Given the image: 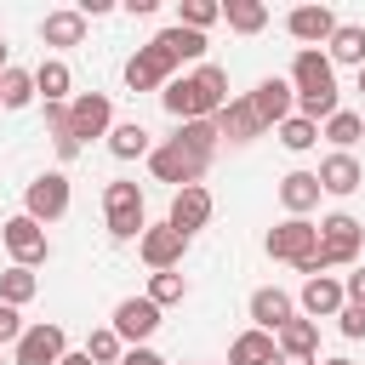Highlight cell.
Segmentation results:
<instances>
[{"instance_id":"obj_1","label":"cell","mask_w":365,"mask_h":365,"mask_svg":"<svg viewBox=\"0 0 365 365\" xmlns=\"http://www.w3.org/2000/svg\"><path fill=\"white\" fill-rule=\"evenodd\" d=\"M160 103H165V114L171 120H217L222 114V103H228V74L217 68V63H200L194 74H182V80H171L165 91H160Z\"/></svg>"},{"instance_id":"obj_2","label":"cell","mask_w":365,"mask_h":365,"mask_svg":"<svg viewBox=\"0 0 365 365\" xmlns=\"http://www.w3.org/2000/svg\"><path fill=\"white\" fill-rule=\"evenodd\" d=\"M291 86H297V114L302 120H331L336 108H342V91H336V68H331V57L325 51H314V46H302L297 57H291Z\"/></svg>"},{"instance_id":"obj_3","label":"cell","mask_w":365,"mask_h":365,"mask_svg":"<svg viewBox=\"0 0 365 365\" xmlns=\"http://www.w3.org/2000/svg\"><path fill=\"white\" fill-rule=\"evenodd\" d=\"M103 217H108V234H114V240H143V234H148L143 188H137V182H108V188H103Z\"/></svg>"},{"instance_id":"obj_4","label":"cell","mask_w":365,"mask_h":365,"mask_svg":"<svg viewBox=\"0 0 365 365\" xmlns=\"http://www.w3.org/2000/svg\"><path fill=\"white\" fill-rule=\"evenodd\" d=\"M359 245H365V222H359V217L331 211V217L319 222V257H325V268L354 262V257H359Z\"/></svg>"},{"instance_id":"obj_5","label":"cell","mask_w":365,"mask_h":365,"mask_svg":"<svg viewBox=\"0 0 365 365\" xmlns=\"http://www.w3.org/2000/svg\"><path fill=\"white\" fill-rule=\"evenodd\" d=\"M205 165H211V160L188 154L177 137H171V143H160V148L148 154V171H154V182H177V188H194V182L205 177Z\"/></svg>"},{"instance_id":"obj_6","label":"cell","mask_w":365,"mask_h":365,"mask_svg":"<svg viewBox=\"0 0 365 365\" xmlns=\"http://www.w3.org/2000/svg\"><path fill=\"white\" fill-rule=\"evenodd\" d=\"M63 211H68V177H63V171H40V177L23 188V217H34V222L46 228V222H57Z\"/></svg>"},{"instance_id":"obj_7","label":"cell","mask_w":365,"mask_h":365,"mask_svg":"<svg viewBox=\"0 0 365 365\" xmlns=\"http://www.w3.org/2000/svg\"><path fill=\"white\" fill-rule=\"evenodd\" d=\"M0 240H6V251H11L17 268H40L51 257V240H46V228L34 217H6L0 222Z\"/></svg>"},{"instance_id":"obj_8","label":"cell","mask_w":365,"mask_h":365,"mask_svg":"<svg viewBox=\"0 0 365 365\" xmlns=\"http://www.w3.org/2000/svg\"><path fill=\"white\" fill-rule=\"evenodd\" d=\"M314 251H319V222L285 217L279 228H268V257H274V262H302V257H314Z\"/></svg>"},{"instance_id":"obj_9","label":"cell","mask_w":365,"mask_h":365,"mask_svg":"<svg viewBox=\"0 0 365 365\" xmlns=\"http://www.w3.org/2000/svg\"><path fill=\"white\" fill-rule=\"evenodd\" d=\"M171 74H177V57H171L160 40L137 46V57L125 63V86H131V91H154V86H171Z\"/></svg>"},{"instance_id":"obj_10","label":"cell","mask_w":365,"mask_h":365,"mask_svg":"<svg viewBox=\"0 0 365 365\" xmlns=\"http://www.w3.org/2000/svg\"><path fill=\"white\" fill-rule=\"evenodd\" d=\"M68 125H74V137H80V143L108 137V131H114V103H108L103 91H80V97L68 103Z\"/></svg>"},{"instance_id":"obj_11","label":"cell","mask_w":365,"mask_h":365,"mask_svg":"<svg viewBox=\"0 0 365 365\" xmlns=\"http://www.w3.org/2000/svg\"><path fill=\"white\" fill-rule=\"evenodd\" d=\"M137 251H143V262H148L154 274H165V268H177V262H182V251H188V234H177L171 222H154V228L137 240Z\"/></svg>"},{"instance_id":"obj_12","label":"cell","mask_w":365,"mask_h":365,"mask_svg":"<svg viewBox=\"0 0 365 365\" xmlns=\"http://www.w3.org/2000/svg\"><path fill=\"white\" fill-rule=\"evenodd\" d=\"M63 354H68L63 325H29L23 342H17V365H57Z\"/></svg>"},{"instance_id":"obj_13","label":"cell","mask_w":365,"mask_h":365,"mask_svg":"<svg viewBox=\"0 0 365 365\" xmlns=\"http://www.w3.org/2000/svg\"><path fill=\"white\" fill-rule=\"evenodd\" d=\"M285 29H291V40H302V46H331V34H336V11L331 6H297L291 17H285Z\"/></svg>"},{"instance_id":"obj_14","label":"cell","mask_w":365,"mask_h":365,"mask_svg":"<svg viewBox=\"0 0 365 365\" xmlns=\"http://www.w3.org/2000/svg\"><path fill=\"white\" fill-rule=\"evenodd\" d=\"M251 108L262 114V125H285V120H291V108H297V86H291V80H279V74H268V80L251 91Z\"/></svg>"},{"instance_id":"obj_15","label":"cell","mask_w":365,"mask_h":365,"mask_svg":"<svg viewBox=\"0 0 365 365\" xmlns=\"http://www.w3.org/2000/svg\"><path fill=\"white\" fill-rule=\"evenodd\" d=\"M251 319H257V331L279 336V331L297 319V302H291L279 285H262V291H251Z\"/></svg>"},{"instance_id":"obj_16","label":"cell","mask_w":365,"mask_h":365,"mask_svg":"<svg viewBox=\"0 0 365 365\" xmlns=\"http://www.w3.org/2000/svg\"><path fill=\"white\" fill-rule=\"evenodd\" d=\"M114 331H120V342H143V336L160 331V308H154L148 297H125V302L114 308Z\"/></svg>"},{"instance_id":"obj_17","label":"cell","mask_w":365,"mask_h":365,"mask_svg":"<svg viewBox=\"0 0 365 365\" xmlns=\"http://www.w3.org/2000/svg\"><path fill=\"white\" fill-rule=\"evenodd\" d=\"M217 131H222L228 143H251V137H262L268 125H262V114L251 108V97H228L222 114H217Z\"/></svg>"},{"instance_id":"obj_18","label":"cell","mask_w":365,"mask_h":365,"mask_svg":"<svg viewBox=\"0 0 365 365\" xmlns=\"http://www.w3.org/2000/svg\"><path fill=\"white\" fill-rule=\"evenodd\" d=\"M177 234H194V228H205L211 222V194L194 182V188H177L171 194V217H165Z\"/></svg>"},{"instance_id":"obj_19","label":"cell","mask_w":365,"mask_h":365,"mask_svg":"<svg viewBox=\"0 0 365 365\" xmlns=\"http://www.w3.org/2000/svg\"><path fill=\"white\" fill-rule=\"evenodd\" d=\"M342 308H348V291H342V279L319 274V279H308V285H302V314H308V319H336Z\"/></svg>"},{"instance_id":"obj_20","label":"cell","mask_w":365,"mask_h":365,"mask_svg":"<svg viewBox=\"0 0 365 365\" xmlns=\"http://www.w3.org/2000/svg\"><path fill=\"white\" fill-rule=\"evenodd\" d=\"M319 171H291V177H279V205L291 211V217H308L314 205H319Z\"/></svg>"},{"instance_id":"obj_21","label":"cell","mask_w":365,"mask_h":365,"mask_svg":"<svg viewBox=\"0 0 365 365\" xmlns=\"http://www.w3.org/2000/svg\"><path fill=\"white\" fill-rule=\"evenodd\" d=\"M274 359H279V342L268 331H257V325L228 342V365H274Z\"/></svg>"},{"instance_id":"obj_22","label":"cell","mask_w":365,"mask_h":365,"mask_svg":"<svg viewBox=\"0 0 365 365\" xmlns=\"http://www.w3.org/2000/svg\"><path fill=\"white\" fill-rule=\"evenodd\" d=\"M359 182H365V171H359L354 154H331V160H319V188H325V194L342 200V194H354Z\"/></svg>"},{"instance_id":"obj_23","label":"cell","mask_w":365,"mask_h":365,"mask_svg":"<svg viewBox=\"0 0 365 365\" xmlns=\"http://www.w3.org/2000/svg\"><path fill=\"white\" fill-rule=\"evenodd\" d=\"M325 57H331V68H336V63L365 68V23H336V34H331Z\"/></svg>"},{"instance_id":"obj_24","label":"cell","mask_w":365,"mask_h":365,"mask_svg":"<svg viewBox=\"0 0 365 365\" xmlns=\"http://www.w3.org/2000/svg\"><path fill=\"white\" fill-rule=\"evenodd\" d=\"M68 86H74V74H68V63H63V57H46V63L34 68V91L46 97V108H63Z\"/></svg>"},{"instance_id":"obj_25","label":"cell","mask_w":365,"mask_h":365,"mask_svg":"<svg viewBox=\"0 0 365 365\" xmlns=\"http://www.w3.org/2000/svg\"><path fill=\"white\" fill-rule=\"evenodd\" d=\"M40 40H46V46H80V40H86V17H80L74 6H68V11H46Z\"/></svg>"},{"instance_id":"obj_26","label":"cell","mask_w":365,"mask_h":365,"mask_svg":"<svg viewBox=\"0 0 365 365\" xmlns=\"http://www.w3.org/2000/svg\"><path fill=\"white\" fill-rule=\"evenodd\" d=\"M154 40H160V46H165V51H171L177 63H200V57H205V34H194V29H182V23L160 29Z\"/></svg>"},{"instance_id":"obj_27","label":"cell","mask_w":365,"mask_h":365,"mask_svg":"<svg viewBox=\"0 0 365 365\" xmlns=\"http://www.w3.org/2000/svg\"><path fill=\"white\" fill-rule=\"evenodd\" d=\"M108 154H114V160H137V154H154V143H148V131H143L137 120H120V125L108 131Z\"/></svg>"},{"instance_id":"obj_28","label":"cell","mask_w":365,"mask_h":365,"mask_svg":"<svg viewBox=\"0 0 365 365\" xmlns=\"http://www.w3.org/2000/svg\"><path fill=\"white\" fill-rule=\"evenodd\" d=\"M222 17H228L234 34H257V29L268 23V6H262V0H222Z\"/></svg>"},{"instance_id":"obj_29","label":"cell","mask_w":365,"mask_h":365,"mask_svg":"<svg viewBox=\"0 0 365 365\" xmlns=\"http://www.w3.org/2000/svg\"><path fill=\"white\" fill-rule=\"evenodd\" d=\"M40 91H34V74L29 68H6L0 74V108H29Z\"/></svg>"},{"instance_id":"obj_30","label":"cell","mask_w":365,"mask_h":365,"mask_svg":"<svg viewBox=\"0 0 365 365\" xmlns=\"http://www.w3.org/2000/svg\"><path fill=\"white\" fill-rule=\"evenodd\" d=\"M177 143H182L188 154L211 160V154H217V143H222V131H217V120H188V125L177 131Z\"/></svg>"},{"instance_id":"obj_31","label":"cell","mask_w":365,"mask_h":365,"mask_svg":"<svg viewBox=\"0 0 365 365\" xmlns=\"http://www.w3.org/2000/svg\"><path fill=\"white\" fill-rule=\"evenodd\" d=\"M46 131H51V148H57V160H74L86 143L74 137V125H68V108H46Z\"/></svg>"},{"instance_id":"obj_32","label":"cell","mask_w":365,"mask_h":365,"mask_svg":"<svg viewBox=\"0 0 365 365\" xmlns=\"http://www.w3.org/2000/svg\"><path fill=\"white\" fill-rule=\"evenodd\" d=\"M34 291H40V279H34V268H17V262H11V268L0 274V302H11V308H23V302H29Z\"/></svg>"},{"instance_id":"obj_33","label":"cell","mask_w":365,"mask_h":365,"mask_svg":"<svg viewBox=\"0 0 365 365\" xmlns=\"http://www.w3.org/2000/svg\"><path fill=\"white\" fill-rule=\"evenodd\" d=\"M274 342H279V354H308V359H314V348H319V325H314V319H291Z\"/></svg>"},{"instance_id":"obj_34","label":"cell","mask_w":365,"mask_h":365,"mask_svg":"<svg viewBox=\"0 0 365 365\" xmlns=\"http://www.w3.org/2000/svg\"><path fill=\"white\" fill-rule=\"evenodd\" d=\"M325 137L336 143V154H348V143H359V137H365V120H359L354 108H336V114L325 120Z\"/></svg>"},{"instance_id":"obj_35","label":"cell","mask_w":365,"mask_h":365,"mask_svg":"<svg viewBox=\"0 0 365 365\" xmlns=\"http://www.w3.org/2000/svg\"><path fill=\"white\" fill-rule=\"evenodd\" d=\"M182 297H188V279H182L177 268H165V274L148 279V302H154V308H171V302H182Z\"/></svg>"},{"instance_id":"obj_36","label":"cell","mask_w":365,"mask_h":365,"mask_svg":"<svg viewBox=\"0 0 365 365\" xmlns=\"http://www.w3.org/2000/svg\"><path fill=\"white\" fill-rule=\"evenodd\" d=\"M120 348H125V342H120V331H114V325H103V331H91V336H86L91 365H114V359H125Z\"/></svg>"},{"instance_id":"obj_37","label":"cell","mask_w":365,"mask_h":365,"mask_svg":"<svg viewBox=\"0 0 365 365\" xmlns=\"http://www.w3.org/2000/svg\"><path fill=\"white\" fill-rule=\"evenodd\" d=\"M279 143H285L291 154H302V148H314V143H319V125H314V120H302V114H291V120L279 125Z\"/></svg>"},{"instance_id":"obj_38","label":"cell","mask_w":365,"mask_h":365,"mask_svg":"<svg viewBox=\"0 0 365 365\" xmlns=\"http://www.w3.org/2000/svg\"><path fill=\"white\" fill-rule=\"evenodd\" d=\"M217 17H222V6H217V0H182V17H177V23H182V29H194V34H205Z\"/></svg>"},{"instance_id":"obj_39","label":"cell","mask_w":365,"mask_h":365,"mask_svg":"<svg viewBox=\"0 0 365 365\" xmlns=\"http://www.w3.org/2000/svg\"><path fill=\"white\" fill-rule=\"evenodd\" d=\"M336 331H342L348 342H359V336H365V308H359V302H348V308L336 314Z\"/></svg>"},{"instance_id":"obj_40","label":"cell","mask_w":365,"mask_h":365,"mask_svg":"<svg viewBox=\"0 0 365 365\" xmlns=\"http://www.w3.org/2000/svg\"><path fill=\"white\" fill-rule=\"evenodd\" d=\"M23 331H29L23 314H17L11 302H0V348H6V342H23Z\"/></svg>"},{"instance_id":"obj_41","label":"cell","mask_w":365,"mask_h":365,"mask_svg":"<svg viewBox=\"0 0 365 365\" xmlns=\"http://www.w3.org/2000/svg\"><path fill=\"white\" fill-rule=\"evenodd\" d=\"M342 291H348V302H359V308H365V268H359V274H348V279H342Z\"/></svg>"},{"instance_id":"obj_42","label":"cell","mask_w":365,"mask_h":365,"mask_svg":"<svg viewBox=\"0 0 365 365\" xmlns=\"http://www.w3.org/2000/svg\"><path fill=\"white\" fill-rule=\"evenodd\" d=\"M120 365H165V359H160V354H154V348H131V354H125V359H120Z\"/></svg>"},{"instance_id":"obj_43","label":"cell","mask_w":365,"mask_h":365,"mask_svg":"<svg viewBox=\"0 0 365 365\" xmlns=\"http://www.w3.org/2000/svg\"><path fill=\"white\" fill-rule=\"evenodd\" d=\"M274 365H319V359H308V354H279Z\"/></svg>"},{"instance_id":"obj_44","label":"cell","mask_w":365,"mask_h":365,"mask_svg":"<svg viewBox=\"0 0 365 365\" xmlns=\"http://www.w3.org/2000/svg\"><path fill=\"white\" fill-rule=\"evenodd\" d=\"M57 365H91V354H86V348H80V354H63V359H57Z\"/></svg>"},{"instance_id":"obj_45","label":"cell","mask_w":365,"mask_h":365,"mask_svg":"<svg viewBox=\"0 0 365 365\" xmlns=\"http://www.w3.org/2000/svg\"><path fill=\"white\" fill-rule=\"evenodd\" d=\"M0 74H6V40H0Z\"/></svg>"},{"instance_id":"obj_46","label":"cell","mask_w":365,"mask_h":365,"mask_svg":"<svg viewBox=\"0 0 365 365\" xmlns=\"http://www.w3.org/2000/svg\"><path fill=\"white\" fill-rule=\"evenodd\" d=\"M319 365H354V359H319Z\"/></svg>"},{"instance_id":"obj_47","label":"cell","mask_w":365,"mask_h":365,"mask_svg":"<svg viewBox=\"0 0 365 365\" xmlns=\"http://www.w3.org/2000/svg\"><path fill=\"white\" fill-rule=\"evenodd\" d=\"M359 91H365V68H359Z\"/></svg>"}]
</instances>
